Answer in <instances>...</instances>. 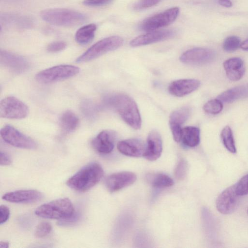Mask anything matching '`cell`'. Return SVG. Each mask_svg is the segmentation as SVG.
Wrapping results in <instances>:
<instances>
[{"mask_svg": "<svg viewBox=\"0 0 248 248\" xmlns=\"http://www.w3.org/2000/svg\"><path fill=\"white\" fill-rule=\"evenodd\" d=\"M105 101L114 108L128 125L136 130L140 128L141 119L138 106L129 96L123 93L115 94L107 97Z\"/></svg>", "mask_w": 248, "mask_h": 248, "instance_id": "6da1fadb", "label": "cell"}, {"mask_svg": "<svg viewBox=\"0 0 248 248\" xmlns=\"http://www.w3.org/2000/svg\"><path fill=\"white\" fill-rule=\"evenodd\" d=\"M104 175V170L98 163L92 162L82 168L68 179L66 185L70 188L85 192L96 185Z\"/></svg>", "mask_w": 248, "mask_h": 248, "instance_id": "7a4b0ae2", "label": "cell"}, {"mask_svg": "<svg viewBox=\"0 0 248 248\" xmlns=\"http://www.w3.org/2000/svg\"><path fill=\"white\" fill-rule=\"evenodd\" d=\"M42 19L49 24L63 27L78 26L87 19V16L79 12L65 8H51L42 11Z\"/></svg>", "mask_w": 248, "mask_h": 248, "instance_id": "3957f363", "label": "cell"}, {"mask_svg": "<svg viewBox=\"0 0 248 248\" xmlns=\"http://www.w3.org/2000/svg\"><path fill=\"white\" fill-rule=\"evenodd\" d=\"M36 216L45 218L64 219L74 214L73 203L68 198H61L42 204L35 211Z\"/></svg>", "mask_w": 248, "mask_h": 248, "instance_id": "277c9868", "label": "cell"}, {"mask_svg": "<svg viewBox=\"0 0 248 248\" xmlns=\"http://www.w3.org/2000/svg\"><path fill=\"white\" fill-rule=\"evenodd\" d=\"M123 39L118 36H111L104 38L90 47L76 60L78 63L86 62L93 60L108 52L120 47Z\"/></svg>", "mask_w": 248, "mask_h": 248, "instance_id": "5b68a950", "label": "cell"}, {"mask_svg": "<svg viewBox=\"0 0 248 248\" xmlns=\"http://www.w3.org/2000/svg\"><path fill=\"white\" fill-rule=\"evenodd\" d=\"M78 67L69 64H61L49 67L38 72L36 80L41 83L47 84L73 77L79 72Z\"/></svg>", "mask_w": 248, "mask_h": 248, "instance_id": "8992f818", "label": "cell"}, {"mask_svg": "<svg viewBox=\"0 0 248 248\" xmlns=\"http://www.w3.org/2000/svg\"><path fill=\"white\" fill-rule=\"evenodd\" d=\"M29 113L28 106L14 96H7L0 102V116L9 119H21Z\"/></svg>", "mask_w": 248, "mask_h": 248, "instance_id": "52a82bcc", "label": "cell"}, {"mask_svg": "<svg viewBox=\"0 0 248 248\" xmlns=\"http://www.w3.org/2000/svg\"><path fill=\"white\" fill-rule=\"evenodd\" d=\"M0 133L4 141L15 147L26 149H34L37 147V143L32 139L12 125H4L1 128Z\"/></svg>", "mask_w": 248, "mask_h": 248, "instance_id": "ba28073f", "label": "cell"}, {"mask_svg": "<svg viewBox=\"0 0 248 248\" xmlns=\"http://www.w3.org/2000/svg\"><path fill=\"white\" fill-rule=\"evenodd\" d=\"M179 13L178 7H173L145 19L140 24V29L150 31L166 27L175 20Z\"/></svg>", "mask_w": 248, "mask_h": 248, "instance_id": "9c48e42d", "label": "cell"}, {"mask_svg": "<svg viewBox=\"0 0 248 248\" xmlns=\"http://www.w3.org/2000/svg\"><path fill=\"white\" fill-rule=\"evenodd\" d=\"M0 62L3 66L16 74L27 71L31 65L25 57L5 50H0Z\"/></svg>", "mask_w": 248, "mask_h": 248, "instance_id": "30bf717a", "label": "cell"}, {"mask_svg": "<svg viewBox=\"0 0 248 248\" xmlns=\"http://www.w3.org/2000/svg\"><path fill=\"white\" fill-rule=\"evenodd\" d=\"M239 203V196L236 194L234 185L224 190L216 201L217 211L223 214L233 212Z\"/></svg>", "mask_w": 248, "mask_h": 248, "instance_id": "8fae6325", "label": "cell"}, {"mask_svg": "<svg viewBox=\"0 0 248 248\" xmlns=\"http://www.w3.org/2000/svg\"><path fill=\"white\" fill-rule=\"evenodd\" d=\"M215 53L212 50L202 47H196L186 50L180 57V61L189 64H203L212 62Z\"/></svg>", "mask_w": 248, "mask_h": 248, "instance_id": "7c38bea8", "label": "cell"}, {"mask_svg": "<svg viewBox=\"0 0 248 248\" xmlns=\"http://www.w3.org/2000/svg\"><path fill=\"white\" fill-rule=\"evenodd\" d=\"M136 179V175L133 172H116L107 177L105 180V186L110 192H114L131 185Z\"/></svg>", "mask_w": 248, "mask_h": 248, "instance_id": "4fadbf2b", "label": "cell"}, {"mask_svg": "<svg viewBox=\"0 0 248 248\" xmlns=\"http://www.w3.org/2000/svg\"><path fill=\"white\" fill-rule=\"evenodd\" d=\"M191 109L188 107H183L173 111L170 116L169 125L174 140L181 141L182 128L181 125L189 118Z\"/></svg>", "mask_w": 248, "mask_h": 248, "instance_id": "5bb4252c", "label": "cell"}, {"mask_svg": "<svg viewBox=\"0 0 248 248\" xmlns=\"http://www.w3.org/2000/svg\"><path fill=\"white\" fill-rule=\"evenodd\" d=\"M43 198L41 192L34 189L19 190L4 194L2 199L7 202L17 203H31L37 202Z\"/></svg>", "mask_w": 248, "mask_h": 248, "instance_id": "9a60e30c", "label": "cell"}, {"mask_svg": "<svg viewBox=\"0 0 248 248\" xmlns=\"http://www.w3.org/2000/svg\"><path fill=\"white\" fill-rule=\"evenodd\" d=\"M175 32L172 30L152 31L133 39L130 43L133 47L147 45L172 37Z\"/></svg>", "mask_w": 248, "mask_h": 248, "instance_id": "2e32d148", "label": "cell"}, {"mask_svg": "<svg viewBox=\"0 0 248 248\" xmlns=\"http://www.w3.org/2000/svg\"><path fill=\"white\" fill-rule=\"evenodd\" d=\"M116 140L115 133L111 130H105L100 132L91 142L93 148L102 154L111 153L114 149Z\"/></svg>", "mask_w": 248, "mask_h": 248, "instance_id": "e0dca14e", "label": "cell"}, {"mask_svg": "<svg viewBox=\"0 0 248 248\" xmlns=\"http://www.w3.org/2000/svg\"><path fill=\"white\" fill-rule=\"evenodd\" d=\"M201 82L195 79H181L172 82L168 87L170 94L177 97H183L196 91Z\"/></svg>", "mask_w": 248, "mask_h": 248, "instance_id": "ac0fdd59", "label": "cell"}, {"mask_svg": "<svg viewBox=\"0 0 248 248\" xmlns=\"http://www.w3.org/2000/svg\"><path fill=\"white\" fill-rule=\"evenodd\" d=\"M162 148V140L160 134L156 130H152L148 134L143 156L149 161H155L160 156Z\"/></svg>", "mask_w": 248, "mask_h": 248, "instance_id": "d6986e66", "label": "cell"}, {"mask_svg": "<svg viewBox=\"0 0 248 248\" xmlns=\"http://www.w3.org/2000/svg\"><path fill=\"white\" fill-rule=\"evenodd\" d=\"M121 154L131 157H140L144 153L146 144L141 140L130 139L120 141L117 145Z\"/></svg>", "mask_w": 248, "mask_h": 248, "instance_id": "ffe728a7", "label": "cell"}, {"mask_svg": "<svg viewBox=\"0 0 248 248\" xmlns=\"http://www.w3.org/2000/svg\"><path fill=\"white\" fill-rule=\"evenodd\" d=\"M223 67L228 78L233 81L240 79L245 72L244 62L238 57L227 60L223 63Z\"/></svg>", "mask_w": 248, "mask_h": 248, "instance_id": "44dd1931", "label": "cell"}, {"mask_svg": "<svg viewBox=\"0 0 248 248\" xmlns=\"http://www.w3.org/2000/svg\"><path fill=\"white\" fill-rule=\"evenodd\" d=\"M248 96V84L239 85L228 89L217 97L222 102L231 103Z\"/></svg>", "mask_w": 248, "mask_h": 248, "instance_id": "7402d4cb", "label": "cell"}, {"mask_svg": "<svg viewBox=\"0 0 248 248\" xmlns=\"http://www.w3.org/2000/svg\"><path fill=\"white\" fill-rule=\"evenodd\" d=\"M183 143L189 147L197 146L200 141V130L195 126H189L182 128L181 140Z\"/></svg>", "mask_w": 248, "mask_h": 248, "instance_id": "603a6c76", "label": "cell"}, {"mask_svg": "<svg viewBox=\"0 0 248 248\" xmlns=\"http://www.w3.org/2000/svg\"><path fill=\"white\" fill-rule=\"evenodd\" d=\"M96 28V25L93 23L81 27L75 34L76 42L81 45L88 44L94 38Z\"/></svg>", "mask_w": 248, "mask_h": 248, "instance_id": "cb8c5ba5", "label": "cell"}, {"mask_svg": "<svg viewBox=\"0 0 248 248\" xmlns=\"http://www.w3.org/2000/svg\"><path fill=\"white\" fill-rule=\"evenodd\" d=\"M78 118L71 110L64 112L62 114L59 121L62 129L67 133L75 130L78 127Z\"/></svg>", "mask_w": 248, "mask_h": 248, "instance_id": "d4e9b609", "label": "cell"}, {"mask_svg": "<svg viewBox=\"0 0 248 248\" xmlns=\"http://www.w3.org/2000/svg\"><path fill=\"white\" fill-rule=\"evenodd\" d=\"M148 182L156 188H166L173 185V180L167 174L162 173H151L147 175Z\"/></svg>", "mask_w": 248, "mask_h": 248, "instance_id": "484cf974", "label": "cell"}, {"mask_svg": "<svg viewBox=\"0 0 248 248\" xmlns=\"http://www.w3.org/2000/svg\"><path fill=\"white\" fill-rule=\"evenodd\" d=\"M221 138L225 148L231 153L236 152L233 134L231 127L229 126L224 127L221 132Z\"/></svg>", "mask_w": 248, "mask_h": 248, "instance_id": "4316f807", "label": "cell"}, {"mask_svg": "<svg viewBox=\"0 0 248 248\" xmlns=\"http://www.w3.org/2000/svg\"><path fill=\"white\" fill-rule=\"evenodd\" d=\"M222 102L218 99H211L207 102L203 107L204 111L208 114H217L223 109Z\"/></svg>", "mask_w": 248, "mask_h": 248, "instance_id": "83f0119b", "label": "cell"}, {"mask_svg": "<svg viewBox=\"0 0 248 248\" xmlns=\"http://www.w3.org/2000/svg\"><path fill=\"white\" fill-rule=\"evenodd\" d=\"M240 38L234 35H231L225 38L223 44V49L228 52L235 51L241 46Z\"/></svg>", "mask_w": 248, "mask_h": 248, "instance_id": "f1b7e54d", "label": "cell"}, {"mask_svg": "<svg viewBox=\"0 0 248 248\" xmlns=\"http://www.w3.org/2000/svg\"><path fill=\"white\" fill-rule=\"evenodd\" d=\"M52 230V226L49 222H42L36 227L34 235L37 238H43L48 235Z\"/></svg>", "mask_w": 248, "mask_h": 248, "instance_id": "f546056e", "label": "cell"}, {"mask_svg": "<svg viewBox=\"0 0 248 248\" xmlns=\"http://www.w3.org/2000/svg\"><path fill=\"white\" fill-rule=\"evenodd\" d=\"M81 110L86 117L89 119L94 118L96 109L93 104L90 100H85L81 104Z\"/></svg>", "mask_w": 248, "mask_h": 248, "instance_id": "4dcf8cb0", "label": "cell"}, {"mask_svg": "<svg viewBox=\"0 0 248 248\" xmlns=\"http://www.w3.org/2000/svg\"><path fill=\"white\" fill-rule=\"evenodd\" d=\"M234 186L236 193L239 196L248 194V174L243 176Z\"/></svg>", "mask_w": 248, "mask_h": 248, "instance_id": "1f68e13d", "label": "cell"}, {"mask_svg": "<svg viewBox=\"0 0 248 248\" xmlns=\"http://www.w3.org/2000/svg\"><path fill=\"white\" fill-rule=\"evenodd\" d=\"M187 163L185 160H181L176 167L174 174L175 177L180 180L183 179L186 174Z\"/></svg>", "mask_w": 248, "mask_h": 248, "instance_id": "d6a6232c", "label": "cell"}, {"mask_svg": "<svg viewBox=\"0 0 248 248\" xmlns=\"http://www.w3.org/2000/svg\"><path fill=\"white\" fill-rule=\"evenodd\" d=\"M161 0H139L134 4L133 8L136 10H142L156 5Z\"/></svg>", "mask_w": 248, "mask_h": 248, "instance_id": "836d02e7", "label": "cell"}, {"mask_svg": "<svg viewBox=\"0 0 248 248\" xmlns=\"http://www.w3.org/2000/svg\"><path fill=\"white\" fill-rule=\"evenodd\" d=\"M66 47L65 42L62 41H55L50 43L47 46V50L49 52H58L64 49Z\"/></svg>", "mask_w": 248, "mask_h": 248, "instance_id": "e575fe53", "label": "cell"}, {"mask_svg": "<svg viewBox=\"0 0 248 248\" xmlns=\"http://www.w3.org/2000/svg\"><path fill=\"white\" fill-rule=\"evenodd\" d=\"M112 0H84L83 4L87 6L98 7L109 3Z\"/></svg>", "mask_w": 248, "mask_h": 248, "instance_id": "d590c367", "label": "cell"}, {"mask_svg": "<svg viewBox=\"0 0 248 248\" xmlns=\"http://www.w3.org/2000/svg\"><path fill=\"white\" fill-rule=\"evenodd\" d=\"M10 216L9 208L5 205H1L0 207V224L5 223Z\"/></svg>", "mask_w": 248, "mask_h": 248, "instance_id": "8d00e7d4", "label": "cell"}, {"mask_svg": "<svg viewBox=\"0 0 248 248\" xmlns=\"http://www.w3.org/2000/svg\"><path fill=\"white\" fill-rule=\"evenodd\" d=\"M12 160L10 156L2 151L0 153V163L2 166H7L11 164Z\"/></svg>", "mask_w": 248, "mask_h": 248, "instance_id": "74e56055", "label": "cell"}, {"mask_svg": "<svg viewBox=\"0 0 248 248\" xmlns=\"http://www.w3.org/2000/svg\"><path fill=\"white\" fill-rule=\"evenodd\" d=\"M218 2L221 6L227 8L232 7V5L231 0H218Z\"/></svg>", "mask_w": 248, "mask_h": 248, "instance_id": "f35d334b", "label": "cell"}, {"mask_svg": "<svg viewBox=\"0 0 248 248\" xmlns=\"http://www.w3.org/2000/svg\"><path fill=\"white\" fill-rule=\"evenodd\" d=\"M240 47L244 50L248 51V39L241 44Z\"/></svg>", "mask_w": 248, "mask_h": 248, "instance_id": "ab89813d", "label": "cell"}, {"mask_svg": "<svg viewBox=\"0 0 248 248\" xmlns=\"http://www.w3.org/2000/svg\"><path fill=\"white\" fill-rule=\"evenodd\" d=\"M9 242L6 241H0V248H7L9 247Z\"/></svg>", "mask_w": 248, "mask_h": 248, "instance_id": "60d3db41", "label": "cell"}, {"mask_svg": "<svg viewBox=\"0 0 248 248\" xmlns=\"http://www.w3.org/2000/svg\"><path fill=\"white\" fill-rule=\"evenodd\" d=\"M247 213H248V211H247Z\"/></svg>", "mask_w": 248, "mask_h": 248, "instance_id": "b9f144b4", "label": "cell"}]
</instances>
